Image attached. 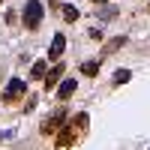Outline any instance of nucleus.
<instances>
[{"instance_id":"1","label":"nucleus","mask_w":150,"mask_h":150,"mask_svg":"<svg viewBox=\"0 0 150 150\" xmlns=\"http://www.w3.org/2000/svg\"><path fill=\"white\" fill-rule=\"evenodd\" d=\"M87 132V114L84 111H78V114H75L72 120H66L63 126L57 129V150H69V147H75L81 141V135Z\"/></svg>"},{"instance_id":"2","label":"nucleus","mask_w":150,"mask_h":150,"mask_svg":"<svg viewBox=\"0 0 150 150\" xmlns=\"http://www.w3.org/2000/svg\"><path fill=\"white\" fill-rule=\"evenodd\" d=\"M42 15H45V9H42L39 0H27V3H24V27L27 30H39Z\"/></svg>"},{"instance_id":"3","label":"nucleus","mask_w":150,"mask_h":150,"mask_svg":"<svg viewBox=\"0 0 150 150\" xmlns=\"http://www.w3.org/2000/svg\"><path fill=\"white\" fill-rule=\"evenodd\" d=\"M63 123H66V108H54L51 114L39 123V132L45 135V138H48V135H57V129L63 126Z\"/></svg>"},{"instance_id":"4","label":"nucleus","mask_w":150,"mask_h":150,"mask_svg":"<svg viewBox=\"0 0 150 150\" xmlns=\"http://www.w3.org/2000/svg\"><path fill=\"white\" fill-rule=\"evenodd\" d=\"M24 81L21 78H9V84H6V90H3V96H0V102L3 105H12V102H18V99L24 96Z\"/></svg>"},{"instance_id":"5","label":"nucleus","mask_w":150,"mask_h":150,"mask_svg":"<svg viewBox=\"0 0 150 150\" xmlns=\"http://www.w3.org/2000/svg\"><path fill=\"white\" fill-rule=\"evenodd\" d=\"M66 51V36L63 33H54V39H51V45H48V60H60V54Z\"/></svg>"},{"instance_id":"6","label":"nucleus","mask_w":150,"mask_h":150,"mask_svg":"<svg viewBox=\"0 0 150 150\" xmlns=\"http://www.w3.org/2000/svg\"><path fill=\"white\" fill-rule=\"evenodd\" d=\"M60 78H63V63H57V60H54V66L48 69V72H45V78H42V81H45V90L57 87V81H60Z\"/></svg>"},{"instance_id":"7","label":"nucleus","mask_w":150,"mask_h":150,"mask_svg":"<svg viewBox=\"0 0 150 150\" xmlns=\"http://www.w3.org/2000/svg\"><path fill=\"white\" fill-rule=\"evenodd\" d=\"M75 90H78V81H75V78H63V81L57 84V99H60V102H66Z\"/></svg>"},{"instance_id":"8","label":"nucleus","mask_w":150,"mask_h":150,"mask_svg":"<svg viewBox=\"0 0 150 150\" xmlns=\"http://www.w3.org/2000/svg\"><path fill=\"white\" fill-rule=\"evenodd\" d=\"M99 69H102V63H99V60H84V63H81V72L90 75V78H93V75H99Z\"/></svg>"},{"instance_id":"9","label":"nucleus","mask_w":150,"mask_h":150,"mask_svg":"<svg viewBox=\"0 0 150 150\" xmlns=\"http://www.w3.org/2000/svg\"><path fill=\"white\" fill-rule=\"evenodd\" d=\"M60 12H63V21H69V24L81 18V12H78V9H75L72 3H66V6H60Z\"/></svg>"},{"instance_id":"10","label":"nucleus","mask_w":150,"mask_h":150,"mask_svg":"<svg viewBox=\"0 0 150 150\" xmlns=\"http://www.w3.org/2000/svg\"><path fill=\"white\" fill-rule=\"evenodd\" d=\"M123 45H126V36H117V39H114V42H108V45L102 48V54H114V51H117V48H123Z\"/></svg>"},{"instance_id":"11","label":"nucleus","mask_w":150,"mask_h":150,"mask_svg":"<svg viewBox=\"0 0 150 150\" xmlns=\"http://www.w3.org/2000/svg\"><path fill=\"white\" fill-rule=\"evenodd\" d=\"M45 66H48V60H36L30 69V78H45Z\"/></svg>"},{"instance_id":"12","label":"nucleus","mask_w":150,"mask_h":150,"mask_svg":"<svg viewBox=\"0 0 150 150\" xmlns=\"http://www.w3.org/2000/svg\"><path fill=\"white\" fill-rule=\"evenodd\" d=\"M129 78H132V72H129V69H117V72H114V84H126Z\"/></svg>"},{"instance_id":"13","label":"nucleus","mask_w":150,"mask_h":150,"mask_svg":"<svg viewBox=\"0 0 150 150\" xmlns=\"http://www.w3.org/2000/svg\"><path fill=\"white\" fill-rule=\"evenodd\" d=\"M114 15H117V9H114V6H108V9H102V12H99V18H102V21H111Z\"/></svg>"},{"instance_id":"14","label":"nucleus","mask_w":150,"mask_h":150,"mask_svg":"<svg viewBox=\"0 0 150 150\" xmlns=\"http://www.w3.org/2000/svg\"><path fill=\"white\" fill-rule=\"evenodd\" d=\"M33 108H36V96H27V102H24V114H30Z\"/></svg>"},{"instance_id":"15","label":"nucleus","mask_w":150,"mask_h":150,"mask_svg":"<svg viewBox=\"0 0 150 150\" xmlns=\"http://www.w3.org/2000/svg\"><path fill=\"white\" fill-rule=\"evenodd\" d=\"M90 39H93V42H99V39H102V30L93 27V30H90Z\"/></svg>"},{"instance_id":"16","label":"nucleus","mask_w":150,"mask_h":150,"mask_svg":"<svg viewBox=\"0 0 150 150\" xmlns=\"http://www.w3.org/2000/svg\"><path fill=\"white\" fill-rule=\"evenodd\" d=\"M12 135H15V132H12V129H6V132H0V141H9Z\"/></svg>"},{"instance_id":"17","label":"nucleus","mask_w":150,"mask_h":150,"mask_svg":"<svg viewBox=\"0 0 150 150\" xmlns=\"http://www.w3.org/2000/svg\"><path fill=\"white\" fill-rule=\"evenodd\" d=\"M48 6H54V9H60V0H48Z\"/></svg>"},{"instance_id":"18","label":"nucleus","mask_w":150,"mask_h":150,"mask_svg":"<svg viewBox=\"0 0 150 150\" xmlns=\"http://www.w3.org/2000/svg\"><path fill=\"white\" fill-rule=\"evenodd\" d=\"M90 3H108V0H90Z\"/></svg>"},{"instance_id":"19","label":"nucleus","mask_w":150,"mask_h":150,"mask_svg":"<svg viewBox=\"0 0 150 150\" xmlns=\"http://www.w3.org/2000/svg\"><path fill=\"white\" fill-rule=\"evenodd\" d=\"M0 3H3V0H0Z\"/></svg>"}]
</instances>
